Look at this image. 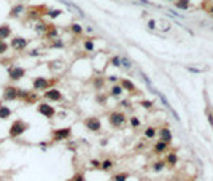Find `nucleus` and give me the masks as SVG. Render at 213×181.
Segmentation results:
<instances>
[{"mask_svg": "<svg viewBox=\"0 0 213 181\" xmlns=\"http://www.w3.org/2000/svg\"><path fill=\"white\" fill-rule=\"evenodd\" d=\"M43 97L48 100V102H61L64 99V95L59 89H56V87H49L48 90H45V94Z\"/></svg>", "mask_w": 213, "mask_h": 181, "instance_id": "11", "label": "nucleus"}, {"mask_svg": "<svg viewBox=\"0 0 213 181\" xmlns=\"http://www.w3.org/2000/svg\"><path fill=\"white\" fill-rule=\"evenodd\" d=\"M121 67L129 70V68H132V62L127 59V57H121Z\"/></svg>", "mask_w": 213, "mask_h": 181, "instance_id": "34", "label": "nucleus"}, {"mask_svg": "<svg viewBox=\"0 0 213 181\" xmlns=\"http://www.w3.org/2000/svg\"><path fill=\"white\" fill-rule=\"evenodd\" d=\"M205 114H207V119L210 122V126H213V108L207 107V110H205Z\"/></svg>", "mask_w": 213, "mask_h": 181, "instance_id": "35", "label": "nucleus"}, {"mask_svg": "<svg viewBox=\"0 0 213 181\" xmlns=\"http://www.w3.org/2000/svg\"><path fill=\"white\" fill-rule=\"evenodd\" d=\"M10 50V45L6 43L5 40H0V56H3V54H6V51Z\"/></svg>", "mask_w": 213, "mask_h": 181, "instance_id": "29", "label": "nucleus"}, {"mask_svg": "<svg viewBox=\"0 0 213 181\" xmlns=\"http://www.w3.org/2000/svg\"><path fill=\"white\" fill-rule=\"evenodd\" d=\"M129 122H131V127H132V129H138V127H140V119H138L137 116H131Z\"/></svg>", "mask_w": 213, "mask_h": 181, "instance_id": "31", "label": "nucleus"}, {"mask_svg": "<svg viewBox=\"0 0 213 181\" xmlns=\"http://www.w3.org/2000/svg\"><path fill=\"white\" fill-rule=\"evenodd\" d=\"M92 84H94V87L97 90H102V87L105 84V78H103V76H96V78L92 80Z\"/></svg>", "mask_w": 213, "mask_h": 181, "instance_id": "20", "label": "nucleus"}, {"mask_svg": "<svg viewBox=\"0 0 213 181\" xmlns=\"http://www.w3.org/2000/svg\"><path fill=\"white\" fill-rule=\"evenodd\" d=\"M156 26H158L156 29H158V30H161V32H164V33L170 32V27H172L167 19H159L158 22H156Z\"/></svg>", "mask_w": 213, "mask_h": 181, "instance_id": "16", "label": "nucleus"}, {"mask_svg": "<svg viewBox=\"0 0 213 181\" xmlns=\"http://www.w3.org/2000/svg\"><path fill=\"white\" fill-rule=\"evenodd\" d=\"M189 5H191V0H175V6L178 10H188L189 8Z\"/></svg>", "mask_w": 213, "mask_h": 181, "instance_id": "21", "label": "nucleus"}, {"mask_svg": "<svg viewBox=\"0 0 213 181\" xmlns=\"http://www.w3.org/2000/svg\"><path fill=\"white\" fill-rule=\"evenodd\" d=\"M54 83H56V80L51 81V80L45 78V76H37V78H33V81H32V87H33L35 92H41V90H48Z\"/></svg>", "mask_w": 213, "mask_h": 181, "instance_id": "3", "label": "nucleus"}, {"mask_svg": "<svg viewBox=\"0 0 213 181\" xmlns=\"http://www.w3.org/2000/svg\"><path fill=\"white\" fill-rule=\"evenodd\" d=\"M3 143V138H0V145H2Z\"/></svg>", "mask_w": 213, "mask_h": 181, "instance_id": "47", "label": "nucleus"}, {"mask_svg": "<svg viewBox=\"0 0 213 181\" xmlns=\"http://www.w3.org/2000/svg\"><path fill=\"white\" fill-rule=\"evenodd\" d=\"M119 105H121L123 108H129V107H131V102H129V100H121V103H119Z\"/></svg>", "mask_w": 213, "mask_h": 181, "instance_id": "43", "label": "nucleus"}, {"mask_svg": "<svg viewBox=\"0 0 213 181\" xmlns=\"http://www.w3.org/2000/svg\"><path fill=\"white\" fill-rule=\"evenodd\" d=\"M46 15H48L49 18H51V19H54V18H58L59 15H62V11H61V10H49V11L46 13Z\"/></svg>", "mask_w": 213, "mask_h": 181, "instance_id": "37", "label": "nucleus"}, {"mask_svg": "<svg viewBox=\"0 0 213 181\" xmlns=\"http://www.w3.org/2000/svg\"><path fill=\"white\" fill-rule=\"evenodd\" d=\"M110 64H111L113 67H121V57H119V56H115V57H111Z\"/></svg>", "mask_w": 213, "mask_h": 181, "instance_id": "36", "label": "nucleus"}, {"mask_svg": "<svg viewBox=\"0 0 213 181\" xmlns=\"http://www.w3.org/2000/svg\"><path fill=\"white\" fill-rule=\"evenodd\" d=\"M148 29H150V30H156V21L154 19L148 21Z\"/></svg>", "mask_w": 213, "mask_h": 181, "instance_id": "40", "label": "nucleus"}, {"mask_svg": "<svg viewBox=\"0 0 213 181\" xmlns=\"http://www.w3.org/2000/svg\"><path fill=\"white\" fill-rule=\"evenodd\" d=\"M91 165L94 167V169H100V162L96 161V159H92V161H91Z\"/></svg>", "mask_w": 213, "mask_h": 181, "instance_id": "42", "label": "nucleus"}, {"mask_svg": "<svg viewBox=\"0 0 213 181\" xmlns=\"http://www.w3.org/2000/svg\"><path fill=\"white\" fill-rule=\"evenodd\" d=\"M140 105L143 107V108H146V110H151V108H153V102H151V100H141Z\"/></svg>", "mask_w": 213, "mask_h": 181, "instance_id": "38", "label": "nucleus"}, {"mask_svg": "<svg viewBox=\"0 0 213 181\" xmlns=\"http://www.w3.org/2000/svg\"><path fill=\"white\" fill-rule=\"evenodd\" d=\"M70 181H86V178H84L83 173H76V175L72 176V179H70Z\"/></svg>", "mask_w": 213, "mask_h": 181, "instance_id": "39", "label": "nucleus"}, {"mask_svg": "<svg viewBox=\"0 0 213 181\" xmlns=\"http://www.w3.org/2000/svg\"><path fill=\"white\" fill-rule=\"evenodd\" d=\"M45 35H46V38L56 40V38H58V35H59V30L56 29V26H53V24H48V27H46V32H45Z\"/></svg>", "mask_w": 213, "mask_h": 181, "instance_id": "14", "label": "nucleus"}, {"mask_svg": "<svg viewBox=\"0 0 213 181\" xmlns=\"http://www.w3.org/2000/svg\"><path fill=\"white\" fill-rule=\"evenodd\" d=\"M83 124H84V127H86L88 130H91V132H99L102 129V122H100V119H99L97 116L86 118V119L83 121Z\"/></svg>", "mask_w": 213, "mask_h": 181, "instance_id": "8", "label": "nucleus"}, {"mask_svg": "<svg viewBox=\"0 0 213 181\" xmlns=\"http://www.w3.org/2000/svg\"><path fill=\"white\" fill-rule=\"evenodd\" d=\"M13 114V110L5 105V103H0V119H8V118Z\"/></svg>", "mask_w": 213, "mask_h": 181, "instance_id": "13", "label": "nucleus"}, {"mask_svg": "<svg viewBox=\"0 0 213 181\" xmlns=\"http://www.w3.org/2000/svg\"><path fill=\"white\" fill-rule=\"evenodd\" d=\"M106 99H108V97H106V94H97V95H96V100H97V103H100V105H105V103H106Z\"/></svg>", "mask_w": 213, "mask_h": 181, "instance_id": "32", "label": "nucleus"}, {"mask_svg": "<svg viewBox=\"0 0 213 181\" xmlns=\"http://www.w3.org/2000/svg\"><path fill=\"white\" fill-rule=\"evenodd\" d=\"M83 46H84V50L86 51H94V40L92 38H88V40H84V43H83Z\"/></svg>", "mask_w": 213, "mask_h": 181, "instance_id": "28", "label": "nucleus"}, {"mask_svg": "<svg viewBox=\"0 0 213 181\" xmlns=\"http://www.w3.org/2000/svg\"><path fill=\"white\" fill-rule=\"evenodd\" d=\"M11 37V27L8 24L0 26V40H8Z\"/></svg>", "mask_w": 213, "mask_h": 181, "instance_id": "15", "label": "nucleus"}, {"mask_svg": "<svg viewBox=\"0 0 213 181\" xmlns=\"http://www.w3.org/2000/svg\"><path fill=\"white\" fill-rule=\"evenodd\" d=\"M37 110H38V113H40L41 116L48 118V119H51V118H54V116H56V108L51 105V103H46V102H38V107H37Z\"/></svg>", "mask_w": 213, "mask_h": 181, "instance_id": "5", "label": "nucleus"}, {"mask_svg": "<svg viewBox=\"0 0 213 181\" xmlns=\"http://www.w3.org/2000/svg\"><path fill=\"white\" fill-rule=\"evenodd\" d=\"M106 80H108L110 83H115V84H116V83H118V76L116 75H110V76H106Z\"/></svg>", "mask_w": 213, "mask_h": 181, "instance_id": "41", "label": "nucleus"}, {"mask_svg": "<svg viewBox=\"0 0 213 181\" xmlns=\"http://www.w3.org/2000/svg\"><path fill=\"white\" fill-rule=\"evenodd\" d=\"M119 84H121V87H123L124 90H129V92H134V90H135V84H134L132 81H129L127 78L119 80Z\"/></svg>", "mask_w": 213, "mask_h": 181, "instance_id": "18", "label": "nucleus"}, {"mask_svg": "<svg viewBox=\"0 0 213 181\" xmlns=\"http://www.w3.org/2000/svg\"><path fill=\"white\" fill-rule=\"evenodd\" d=\"M26 11V6L24 5H16L10 10V18H19L23 13Z\"/></svg>", "mask_w": 213, "mask_h": 181, "instance_id": "17", "label": "nucleus"}, {"mask_svg": "<svg viewBox=\"0 0 213 181\" xmlns=\"http://www.w3.org/2000/svg\"><path fill=\"white\" fill-rule=\"evenodd\" d=\"M26 76V68L24 67H19V65H11L8 68V78L11 81H19Z\"/></svg>", "mask_w": 213, "mask_h": 181, "instance_id": "7", "label": "nucleus"}, {"mask_svg": "<svg viewBox=\"0 0 213 181\" xmlns=\"http://www.w3.org/2000/svg\"><path fill=\"white\" fill-rule=\"evenodd\" d=\"M108 122H110V126L115 127V129L123 127L126 124V114L123 113V111H119V110L111 111V113L108 114Z\"/></svg>", "mask_w": 213, "mask_h": 181, "instance_id": "4", "label": "nucleus"}, {"mask_svg": "<svg viewBox=\"0 0 213 181\" xmlns=\"http://www.w3.org/2000/svg\"><path fill=\"white\" fill-rule=\"evenodd\" d=\"M46 27H48V24H45V22H41V21H38V22L35 24V30L40 32V33H45V32H46Z\"/></svg>", "mask_w": 213, "mask_h": 181, "instance_id": "30", "label": "nucleus"}, {"mask_svg": "<svg viewBox=\"0 0 213 181\" xmlns=\"http://www.w3.org/2000/svg\"><path fill=\"white\" fill-rule=\"evenodd\" d=\"M127 178H129V173L121 172V173H116V175H113V176H111V181H126Z\"/></svg>", "mask_w": 213, "mask_h": 181, "instance_id": "26", "label": "nucleus"}, {"mask_svg": "<svg viewBox=\"0 0 213 181\" xmlns=\"http://www.w3.org/2000/svg\"><path fill=\"white\" fill-rule=\"evenodd\" d=\"M186 70H188V72H193V73H201V70H199V68H193V67H186Z\"/></svg>", "mask_w": 213, "mask_h": 181, "instance_id": "45", "label": "nucleus"}, {"mask_svg": "<svg viewBox=\"0 0 213 181\" xmlns=\"http://www.w3.org/2000/svg\"><path fill=\"white\" fill-rule=\"evenodd\" d=\"M29 122H26L23 119H15L11 122V126L8 129V137L10 138H19L23 134H26L27 130H29Z\"/></svg>", "mask_w": 213, "mask_h": 181, "instance_id": "1", "label": "nucleus"}, {"mask_svg": "<svg viewBox=\"0 0 213 181\" xmlns=\"http://www.w3.org/2000/svg\"><path fill=\"white\" fill-rule=\"evenodd\" d=\"M167 146H169L167 143H164V142L159 140L158 143L154 145V152H158V154H159V152H164V151L167 149Z\"/></svg>", "mask_w": 213, "mask_h": 181, "instance_id": "25", "label": "nucleus"}, {"mask_svg": "<svg viewBox=\"0 0 213 181\" xmlns=\"http://www.w3.org/2000/svg\"><path fill=\"white\" fill-rule=\"evenodd\" d=\"M53 48H62L64 46V43H62V41H54V43L51 45Z\"/></svg>", "mask_w": 213, "mask_h": 181, "instance_id": "44", "label": "nucleus"}, {"mask_svg": "<svg viewBox=\"0 0 213 181\" xmlns=\"http://www.w3.org/2000/svg\"><path fill=\"white\" fill-rule=\"evenodd\" d=\"M70 30H72V32L75 33V35H81L84 29L81 27V24H78V22H73L72 26H70Z\"/></svg>", "mask_w": 213, "mask_h": 181, "instance_id": "27", "label": "nucleus"}, {"mask_svg": "<svg viewBox=\"0 0 213 181\" xmlns=\"http://www.w3.org/2000/svg\"><path fill=\"white\" fill-rule=\"evenodd\" d=\"M169 2H175V0H169Z\"/></svg>", "mask_w": 213, "mask_h": 181, "instance_id": "48", "label": "nucleus"}, {"mask_svg": "<svg viewBox=\"0 0 213 181\" xmlns=\"http://www.w3.org/2000/svg\"><path fill=\"white\" fill-rule=\"evenodd\" d=\"M156 135H158V129L150 126V127H146L145 129V138H154Z\"/></svg>", "mask_w": 213, "mask_h": 181, "instance_id": "23", "label": "nucleus"}, {"mask_svg": "<svg viewBox=\"0 0 213 181\" xmlns=\"http://www.w3.org/2000/svg\"><path fill=\"white\" fill-rule=\"evenodd\" d=\"M8 45H10L11 50H15V51L21 53V51H24L26 48L29 46V40L24 38V37H13Z\"/></svg>", "mask_w": 213, "mask_h": 181, "instance_id": "6", "label": "nucleus"}, {"mask_svg": "<svg viewBox=\"0 0 213 181\" xmlns=\"http://www.w3.org/2000/svg\"><path fill=\"white\" fill-rule=\"evenodd\" d=\"M113 167H115V162L111 161V159H105V161H102L100 162V169L102 170H105V172H110Z\"/></svg>", "mask_w": 213, "mask_h": 181, "instance_id": "22", "label": "nucleus"}, {"mask_svg": "<svg viewBox=\"0 0 213 181\" xmlns=\"http://www.w3.org/2000/svg\"><path fill=\"white\" fill-rule=\"evenodd\" d=\"M158 135H159V140L164 142V143H167V145L172 142V132H170L169 127H161L159 132H158Z\"/></svg>", "mask_w": 213, "mask_h": 181, "instance_id": "12", "label": "nucleus"}, {"mask_svg": "<svg viewBox=\"0 0 213 181\" xmlns=\"http://www.w3.org/2000/svg\"><path fill=\"white\" fill-rule=\"evenodd\" d=\"M210 15L213 16V8H210Z\"/></svg>", "mask_w": 213, "mask_h": 181, "instance_id": "46", "label": "nucleus"}, {"mask_svg": "<svg viewBox=\"0 0 213 181\" xmlns=\"http://www.w3.org/2000/svg\"><path fill=\"white\" fill-rule=\"evenodd\" d=\"M18 90H19V87L13 86V84H6L3 87V102L18 100Z\"/></svg>", "mask_w": 213, "mask_h": 181, "instance_id": "9", "label": "nucleus"}, {"mask_svg": "<svg viewBox=\"0 0 213 181\" xmlns=\"http://www.w3.org/2000/svg\"><path fill=\"white\" fill-rule=\"evenodd\" d=\"M166 162H167L169 167H175L176 164H178V156H176V152H170V154H167Z\"/></svg>", "mask_w": 213, "mask_h": 181, "instance_id": "19", "label": "nucleus"}, {"mask_svg": "<svg viewBox=\"0 0 213 181\" xmlns=\"http://www.w3.org/2000/svg\"><path fill=\"white\" fill-rule=\"evenodd\" d=\"M53 140L54 142H64V140H67V138L72 135V129L70 127H62V129H56L53 130Z\"/></svg>", "mask_w": 213, "mask_h": 181, "instance_id": "10", "label": "nucleus"}, {"mask_svg": "<svg viewBox=\"0 0 213 181\" xmlns=\"http://www.w3.org/2000/svg\"><path fill=\"white\" fill-rule=\"evenodd\" d=\"M164 165H166L164 161H158V162L153 164V170H154V172H161L162 169H164Z\"/></svg>", "mask_w": 213, "mask_h": 181, "instance_id": "33", "label": "nucleus"}, {"mask_svg": "<svg viewBox=\"0 0 213 181\" xmlns=\"http://www.w3.org/2000/svg\"><path fill=\"white\" fill-rule=\"evenodd\" d=\"M18 100L24 102L26 105H33V103L40 102V95L35 90H27V89H21L18 90Z\"/></svg>", "mask_w": 213, "mask_h": 181, "instance_id": "2", "label": "nucleus"}, {"mask_svg": "<svg viewBox=\"0 0 213 181\" xmlns=\"http://www.w3.org/2000/svg\"><path fill=\"white\" fill-rule=\"evenodd\" d=\"M124 92V89L121 87V84H115L111 87V90H110V95H113V97H119Z\"/></svg>", "mask_w": 213, "mask_h": 181, "instance_id": "24", "label": "nucleus"}]
</instances>
